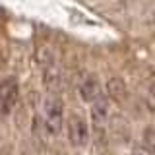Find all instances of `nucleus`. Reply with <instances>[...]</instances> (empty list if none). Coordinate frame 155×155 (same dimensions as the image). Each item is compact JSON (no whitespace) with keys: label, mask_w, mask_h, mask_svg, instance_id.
Here are the masks:
<instances>
[{"label":"nucleus","mask_w":155,"mask_h":155,"mask_svg":"<svg viewBox=\"0 0 155 155\" xmlns=\"http://www.w3.org/2000/svg\"><path fill=\"white\" fill-rule=\"evenodd\" d=\"M37 62H39L41 72H43V84H45V87L51 93H56L62 87V72H60V66H58V62H56L51 48H47V47L39 48Z\"/></svg>","instance_id":"1"},{"label":"nucleus","mask_w":155,"mask_h":155,"mask_svg":"<svg viewBox=\"0 0 155 155\" xmlns=\"http://www.w3.org/2000/svg\"><path fill=\"white\" fill-rule=\"evenodd\" d=\"M41 124L48 136H58L64 128V105L56 95H48L43 103Z\"/></svg>","instance_id":"2"},{"label":"nucleus","mask_w":155,"mask_h":155,"mask_svg":"<svg viewBox=\"0 0 155 155\" xmlns=\"http://www.w3.org/2000/svg\"><path fill=\"white\" fill-rule=\"evenodd\" d=\"M66 134H68V142L74 147H84L89 142V124L80 114L72 113L66 118Z\"/></svg>","instance_id":"3"},{"label":"nucleus","mask_w":155,"mask_h":155,"mask_svg":"<svg viewBox=\"0 0 155 155\" xmlns=\"http://www.w3.org/2000/svg\"><path fill=\"white\" fill-rule=\"evenodd\" d=\"M19 99V84L14 76L0 81V116H8Z\"/></svg>","instance_id":"4"},{"label":"nucleus","mask_w":155,"mask_h":155,"mask_svg":"<svg viewBox=\"0 0 155 155\" xmlns=\"http://www.w3.org/2000/svg\"><path fill=\"white\" fill-rule=\"evenodd\" d=\"M91 120H93L95 130L105 128V124L110 120V101H109V97L101 95L97 101L91 103Z\"/></svg>","instance_id":"5"},{"label":"nucleus","mask_w":155,"mask_h":155,"mask_svg":"<svg viewBox=\"0 0 155 155\" xmlns=\"http://www.w3.org/2000/svg\"><path fill=\"white\" fill-rule=\"evenodd\" d=\"M101 95H103V93H101L99 78L93 76V74L85 76L84 80H81V84H80V97H81V101H85V103H93V101H97Z\"/></svg>","instance_id":"6"},{"label":"nucleus","mask_w":155,"mask_h":155,"mask_svg":"<svg viewBox=\"0 0 155 155\" xmlns=\"http://www.w3.org/2000/svg\"><path fill=\"white\" fill-rule=\"evenodd\" d=\"M105 91H107L109 101H114V103H122L126 97H128V87H126L124 80H122V78H118V76H113V78L107 80Z\"/></svg>","instance_id":"7"},{"label":"nucleus","mask_w":155,"mask_h":155,"mask_svg":"<svg viewBox=\"0 0 155 155\" xmlns=\"http://www.w3.org/2000/svg\"><path fill=\"white\" fill-rule=\"evenodd\" d=\"M142 143L145 145V147H149V149L155 153V128H145V130H143V140H142Z\"/></svg>","instance_id":"8"},{"label":"nucleus","mask_w":155,"mask_h":155,"mask_svg":"<svg viewBox=\"0 0 155 155\" xmlns=\"http://www.w3.org/2000/svg\"><path fill=\"white\" fill-rule=\"evenodd\" d=\"M132 155H155L149 147H145V145L140 142V143H136L134 147H132Z\"/></svg>","instance_id":"9"},{"label":"nucleus","mask_w":155,"mask_h":155,"mask_svg":"<svg viewBox=\"0 0 155 155\" xmlns=\"http://www.w3.org/2000/svg\"><path fill=\"white\" fill-rule=\"evenodd\" d=\"M147 107L155 113V84L149 87V91H147Z\"/></svg>","instance_id":"10"},{"label":"nucleus","mask_w":155,"mask_h":155,"mask_svg":"<svg viewBox=\"0 0 155 155\" xmlns=\"http://www.w3.org/2000/svg\"><path fill=\"white\" fill-rule=\"evenodd\" d=\"M4 64H6V56L0 52V70H2V66H4Z\"/></svg>","instance_id":"11"}]
</instances>
